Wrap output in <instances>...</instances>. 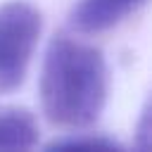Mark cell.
Listing matches in <instances>:
<instances>
[{"label": "cell", "mask_w": 152, "mask_h": 152, "mask_svg": "<svg viewBox=\"0 0 152 152\" xmlns=\"http://www.w3.org/2000/svg\"><path fill=\"white\" fill-rule=\"evenodd\" d=\"M43 28L40 10L26 0L0 5V95L14 93L31 64Z\"/></svg>", "instance_id": "obj_2"}, {"label": "cell", "mask_w": 152, "mask_h": 152, "mask_svg": "<svg viewBox=\"0 0 152 152\" xmlns=\"http://www.w3.org/2000/svg\"><path fill=\"white\" fill-rule=\"evenodd\" d=\"M107 102V64L95 45L57 33L40 69V107L64 131L93 126Z\"/></svg>", "instance_id": "obj_1"}, {"label": "cell", "mask_w": 152, "mask_h": 152, "mask_svg": "<svg viewBox=\"0 0 152 152\" xmlns=\"http://www.w3.org/2000/svg\"><path fill=\"white\" fill-rule=\"evenodd\" d=\"M38 121L24 107H0V150H31L38 145Z\"/></svg>", "instance_id": "obj_4"}, {"label": "cell", "mask_w": 152, "mask_h": 152, "mask_svg": "<svg viewBox=\"0 0 152 152\" xmlns=\"http://www.w3.org/2000/svg\"><path fill=\"white\" fill-rule=\"evenodd\" d=\"M147 0H78L69 14V24L78 33H104L135 14Z\"/></svg>", "instance_id": "obj_3"}, {"label": "cell", "mask_w": 152, "mask_h": 152, "mask_svg": "<svg viewBox=\"0 0 152 152\" xmlns=\"http://www.w3.org/2000/svg\"><path fill=\"white\" fill-rule=\"evenodd\" d=\"M107 147V150H114L116 142L112 140H104V138H74V140H55L50 147Z\"/></svg>", "instance_id": "obj_5"}]
</instances>
